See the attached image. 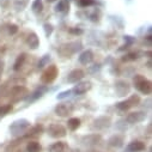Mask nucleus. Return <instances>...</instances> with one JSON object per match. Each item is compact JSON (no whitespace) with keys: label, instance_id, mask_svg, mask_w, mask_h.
Masks as SVG:
<instances>
[{"label":"nucleus","instance_id":"obj_14","mask_svg":"<svg viewBox=\"0 0 152 152\" xmlns=\"http://www.w3.org/2000/svg\"><path fill=\"white\" fill-rule=\"evenodd\" d=\"M101 141V135L99 134H88V135H84L82 138V142L86 146H94V145H97L98 142Z\"/></svg>","mask_w":152,"mask_h":152},{"label":"nucleus","instance_id":"obj_38","mask_svg":"<svg viewBox=\"0 0 152 152\" xmlns=\"http://www.w3.org/2000/svg\"><path fill=\"white\" fill-rule=\"evenodd\" d=\"M1 73H3V62L0 61V77H1Z\"/></svg>","mask_w":152,"mask_h":152},{"label":"nucleus","instance_id":"obj_26","mask_svg":"<svg viewBox=\"0 0 152 152\" xmlns=\"http://www.w3.org/2000/svg\"><path fill=\"white\" fill-rule=\"evenodd\" d=\"M43 132V126H41V125H36V126H34V127H30L28 131H26V135L29 137V135H36V134H41Z\"/></svg>","mask_w":152,"mask_h":152},{"label":"nucleus","instance_id":"obj_20","mask_svg":"<svg viewBox=\"0 0 152 152\" xmlns=\"http://www.w3.org/2000/svg\"><path fill=\"white\" fill-rule=\"evenodd\" d=\"M68 10H69V4L67 0H61L55 6V12H59V13H66Z\"/></svg>","mask_w":152,"mask_h":152},{"label":"nucleus","instance_id":"obj_18","mask_svg":"<svg viewBox=\"0 0 152 152\" xmlns=\"http://www.w3.org/2000/svg\"><path fill=\"white\" fill-rule=\"evenodd\" d=\"M48 89H47V86H41V88H39L35 92H32L31 95H29L26 98H28V101H35V99H37V98H40V97H42L43 96V94L47 91Z\"/></svg>","mask_w":152,"mask_h":152},{"label":"nucleus","instance_id":"obj_11","mask_svg":"<svg viewBox=\"0 0 152 152\" xmlns=\"http://www.w3.org/2000/svg\"><path fill=\"white\" fill-rule=\"evenodd\" d=\"M115 91H116L118 96L124 97V96H126V95L129 94V91H131V85H129V83H127L126 80H118V82L115 83Z\"/></svg>","mask_w":152,"mask_h":152},{"label":"nucleus","instance_id":"obj_23","mask_svg":"<svg viewBox=\"0 0 152 152\" xmlns=\"http://www.w3.org/2000/svg\"><path fill=\"white\" fill-rule=\"evenodd\" d=\"M65 147H66V145H65L64 141H56V142H54L53 145L49 146L48 151L49 152H64Z\"/></svg>","mask_w":152,"mask_h":152},{"label":"nucleus","instance_id":"obj_7","mask_svg":"<svg viewBox=\"0 0 152 152\" xmlns=\"http://www.w3.org/2000/svg\"><path fill=\"white\" fill-rule=\"evenodd\" d=\"M47 131H48V134L52 138H64L67 134L66 128L62 125H60V124H52V125H49Z\"/></svg>","mask_w":152,"mask_h":152},{"label":"nucleus","instance_id":"obj_4","mask_svg":"<svg viewBox=\"0 0 152 152\" xmlns=\"http://www.w3.org/2000/svg\"><path fill=\"white\" fill-rule=\"evenodd\" d=\"M58 74H59L58 67L55 65H50V66H48V68L41 75V82L43 84H50V83H53L56 79Z\"/></svg>","mask_w":152,"mask_h":152},{"label":"nucleus","instance_id":"obj_2","mask_svg":"<svg viewBox=\"0 0 152 152\" xmlns=\"http://www.w3.org/2000/svg\"><path fill=\"white\" fill-rule=\"evenodd\" d=\"M31 127L30 121H28L26 119H19L16 120L11 126H10V132L13 137H19L23 133H26V131Z\"/></svg>","mask_w":152,"mask_h":152},{"label":"nucleus","instance_id":"obj_13","mask_svg":"<svg viewBox=\"0 0 152 152\" xmlns=\"http://www.w3.org/2000/svg\"><path fill=\"white\" fill-rule=\"evenodd\" d=\"M91 83L90 82H78L77 85H75L71 91L75 95H84L85 92H88L91 89Z\"/></svg>","mask_w":152,"mask_h":152},{"label":"nucleus","instance_id":"obj_27","mask_svg":"<svg viewBox=\"0 0 152 152\" xmlns=\"http://www.w3.org/2000/svg\"><path fill=\"white\" fill-rule=\"evenodd\" d=\"M29 4V0H15L13 6L16 9V11H23Z\"/></svg>","mask_w":152,"mask_h":152},{"label":"nucleus","instance_id":"obj_33","mask_svg":"<svg viewBox=\"0 0 152 152\" xmlns=\"http://www.w3.org/2000/svg\"><path fill=\"white\" fill-rule=\"evenodd\" d=\"M68 32L69 34H72V35H82L84 31H83V29H80V28H71L69 30H68Z\"/></svg>","mask_w":152,"mask_h":152},{"label":"nucleus","instance_id":"obj_9","mask_svg":"<svg viewBox=\"0 0 152 152\" xmlns=\"http://www.w3.org/2000/svg\"><path fill=\"white\" fill-rule=\"evenodd\" d=\"M11 96L15 97L16 101L24 99V98H26L29 96V90L23 85H16L11 90Z\"/></svg>","mask_w":152,"mask_h":152},{"label":"nucleus","instance_id":"obj_12","mask_svg":"<svg viewBox=\"0 0 152 152\" xmlns=\"http://www.w3.org/2000/svg\"><path fill=\"white\" fill-rule=\"evenodd\" d=\"M85 77V72L80 68H75L73 71H71L67 75V82L68 83H78L80 82L83 78Z\"/></svg>","mask_w":152,"mask_h":152},{"label":"nucleus","instance_id":"obj_16","mask_svg":"<svg viewBox=\"0 0 152 152\" xmlns=\"http://www.w3.org/2000/svg\"><path fill=\"white\" fill-rule=\"evenodd\" d=\"M94 61V53L92 50L88 49V50H84L80 55H79V62L82 65H89Z\"/></svg>","mask_w":152,"mask_h":152},{"label":"nucleus","instance_id":"obj_19","mask_svg":"<svg viewBox=\"0 0 152 152\" xmlns=\"http://www.w3.org/2000/svg\"><path fill=\"white\" fill-rule=\"evenodd\" d=\"M109 145L113 146V147H121L124 145V138L121 135H119V134L113 135L109 139Z\"/></svg>","mask_w":152,"mask_h":152},{"label":"nucleus","instance_id":"obj_28","mask_svg":"<svg viewBox=\"0 0 152 152\" xmlns=\"http://www.w3.org/2000/svg\"><path fill=\"white\" fill-rule=\"evenodd\" d=\"M49 61H50V55L49 54H45L42 58H41V60L39 61V68H43V67H46V66H48L49 65Z\"/></svg>","mask_w":152,"mask_h":152},{"label":"nucleus","instance_id":"obj_21","mask_svg":"<svg viewBox=\"0 0 152 152\" xmlns=\"http://www.w3.org/2000/svg\"><path fill=\"white\" fill-rule=\"evenodd\" d=\"M25 60H26V54H25V53H22V54H19V55L17 56L16 61H15V65H13V69H15V71H19V69L23 67V65H24Z\"/></svg>","mask_w":152,"mask_h":152},{"label":"nucleus","instance_id":"obj_34","mask_svg":"<svg viewBox=\"0 0 152 152\" xmlns=\"http://www.w3.org/2000/svg\"><path fill=\"white\" fill-rule=\"evenodd\" d=\"M18 32V26L16 24H10L9 25V34L10 35H15Z\"/></svg>","mask_w":152,"mask_h":152},{"label":"nucleus","instance_id":"obj_31","mask_svg":"<svg viewBox=\"0 0 152 152\" xmlns=\"http://www.w3.org/2000/svg\"><path fill=\"white\" fill-rule=\"evenodd\" d=\"M43 30H45V34H46V36H47V37H49V36L53 34V30H54V28H53V25H52V24H49V23H46V24L43 25Z\"/></svg>","mask_w":152,"mask_h":152},{"label":"nucleus","instance_id":"obj_25","mask_svg":"<svg viewBox=\"0 0 152 152\" xmlns=\"http://www.w3.org/2000/svg\"><path fill=\"white\" fill-rule=\"evenodd\" d=\"M67 126H68V128L71 131H77L80 127V120L78 118H72V119L68 120Z\"/></svg>","mask_w":152,"mask_h":152},{"label":"nucleus","instance_id":"obj_1","mask_svg":"<svg viewBox=\"0 0 152 152\" xmlns=\"http://www.w3.org/2000/svg\"><path fill=\"white\" fill-rule=\"evenodd\" d=\"M133 83L134 86L142 94V95H150L152 91V84L150 80H147L144 75L141 74H137L133 78Z\"/></svg>","mask_w":152,"mask_h":152},{"label":"nucleus","instance_id":"obj_24","mask_svg":"<svg viewBox=\"0 0 152 152\" xmlns=\"http://www.w3.org/2000/svg\"><path fill=\"white\" fill-rule=\"evenodd\" d=\"M31 10L35 15H39L42 12L43 10V1L42 0H34L32 1V5H31Z\"/></svg>","mask_w":152,"mask_h":152},{"label":"nucleus","instance_id":"obj_30","mask_svg":"<svg viewBox=\"0 0 152 152\" xmlns=\"http://www.w3.org/2000/svg\"><path fill=\"white\" fill-rule=\"evenodd\" d=\"M77 4L82 7H88V6H91V5H95L96 1L95 0H78Z\"/></svg>","mask_w":152,"mask_h":152},{"label":"nucleus","instance_id":"obj_10","mask_svg":"<svg viewBox=\"0 0 152 152\" xmlns=\"http://www.w3.org/2000/svg\"><path fill=\"white\" fill-rule=\"evenodd\" d=\"M145 119H146V113L145 111H132L127 115L126 121L131 125H135V124L142 122Z\"/></svg>","mask_w":152,"mask_h":152},{"label":"nucleus","instance_id":"obj_36","mask_svg":"<svg viewBox=\"0 0 152 152\" xmlns=\"http://www.w3.org/2000/svg\"><path fill=\"white\" fill-rule=\"evenodd\" d=\"M125 41L127 42V46H129V45L134 43L135 39H133V37H132V36H125Z\"/></svg>","mask_w":152,"mask_h":152},{"label":"nucleus","instance_id":"obj_8","mask_svg":"<svg viewBox=\"0 0 152 152\" xmlns=\"http://www.w3.org/2000/svg\"><path fill=\"white\" fill-rule=\"evenodd\" d=\"M54 111L58 116L61 118H66L68 115H71L72 111H73V105L71 103H59L56 104V107L54 108Z\"/></svg>","mask_w":152,"mask_h":152},{"label":"nucleus","instance_id":"obj_3","mask_svg":"<svg viewBox=\"0 0 152 152\" xmlns=\"http://www.w3.org/2000/svg\"><path fill=\"white\" fill-rule=\"evenodd\" d=\"M82 49V43L80 42H68V43H65L62 45L60 48H59V54L64 58H71L73 54H75L78 50Z\"/></svg>","mask_w":152,"mask_h":152},{"label":"nucleus","instance_id":"obj_15","mask_svg":"<svg viewBox=\"0 0 152 152\" xmlns=\"http://www.w3.org/2000/svg\"><path fill=\"white\" fill-rule=\"evenodd\" d=\"M26 43L31 49H37L40 46V39L35 32H30L26 37Z\"/></svg>","mask_w":152,"mask_h":152},{"label":"nucleus","instance_id":"obj_40","mask_svg":"<svg viewBox=\"0 0 152 152\" xmlns=\"http://www.w3.org/2000/svg\"><path fill=\"white\" fill-rule=\"evenodd\" d=\"M67 1H68V0H67Z\"/></svg>","mask_w":152,"mask_h":152},{"label":"nucleus","instance_id":"obj_32","mask_svg":"<svg viewBox=\"0 0 152 152\" xmlns=\"http://www.w3.org/2000/svg\"><path fill=\"white\" fill-rule=\"evenodd\" d=\"M139 56H138V53L133 52V53H128L127 55H125V58L122 59L124 61H133V60H137Z\"/></svg>","mask_w":152,"mask_h":152},{"label":"nucleus","instance_id":"obj_22","mask_svg":"<svg viewBox=\"0 0 152 152\" xmlns=\"http://www.w3.org/2000/svg\"><path fill=\"white\" fill-rule=\"evenodd\" d=\"M42 146L37 141H29L26 145V152H41Z\"/></svg>","mask_w":152,"mask_h":152},{"label":"nucleus","instance_id":"obj_6","mask_svg":"<svg viewBox=\"0 0 152 152\" xmlns=\"http://www.w3.org/2000/svg\"><path fill=\"white\" fill-rule=\"evenodd\" d=\"M139 103H140V97H139L138 95H132V96H129L127 99H125V101L118 103V104H116V108H118L119 110H121V111H126V110L131 109L132 107L138 105Z\"/></svg>","mask_w":152,"mask_h":152},{"label":"nucleus","instance_id":"obj_39","mask_svg":"<svg viewBox=\"0 0 152 152\" xmlns=\"http://www.w3.org/2000/svg\"><path fill=\"white\" fill-rule=\"evenodd\" d=\"M48 1H54V0H48Z\"/></svg>","mask_w":152,"mask_h":152},{"label":"nucleus","instance_id":"obj_35","mask_svg":"<svg viewBox=\"0 0 152 152\" xmlns=\"http://www.w3.org/2000/svg\"><path fill=\"white\" fill-rule=\"evenodd\" d=\"M71 90H66V91H64V92H61V94H59L58 96H56V98L58 99H64V98H67L69 95H71Z\"/></svg>","mask_w":152,"mask_h":152},{"label":"nucleus","instance_id":"obj_37","mask_svg":"<svg viewBox=\"0 0 152 152\" xmlns=\"http://www.w3.org/2000/svg\"><path fill=\"white\" fill-rule=\"evenodd\" d=\"M9 4H10V0H0V6L3 9L9 7Z\"/></svg>","mask_w":152,"mask_h":152},{"label":"nucleus","instance_id":"obj_5","mask_svg":"<svg viewBox=\"0 0 152 152\" xmlns=\"http://www.w3.org/2000/svg\"><path fill=\"white\" fill-rule=\"evenodd\" d=\"M110 125H111V118L107 116V115H103V116H99V118H97L92 121L91 128L94 131H103V129L109 128Z\"/></svg>","mask_w":152,"mask_h":152},{"label":"nucleus","instance_id":"obj_17","mask_svg":"<svg viewBox=\"0 0 152 152\" xmlns=\"http://www.w3.org/2000/svg\"><path fill=\"white\" fill-rule=\"evenodd\" d=\"M128 150L131 152H140L145 150V144L140 140H134L128 145Z\"/></svg>","mask_w":152,"mask_h":152},{"label":"nucleus","instance_id":"obj_29","mask_svg":"<svg viewBox=\"0 0 152 152\" xmlns=\"http://www.w3.org/2000/svg\"><path fill=\"white\" fill-rule=\"evenodd\" d=\"M12 104H4V105H0V116H5L12 110Z\"/></svg>","mask_w":152,"mask_h":152}]
</instances>
